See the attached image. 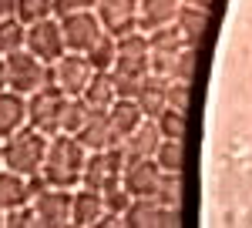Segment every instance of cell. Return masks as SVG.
<instances>
[{
  "instance_id": "obj_1",
  "label": "cell",
  "mask_w": 252,
  "mask_h": 228,
  "mask_svg": "<svg viewBox=\"0 0 252 228\" xmlns=\"http://www.w3.org/2000/svg\"><path fill=\"white\" fill-rule=\"evenodd\" d=\"M84 165H88V148L78 141V134H51L44 165H40V178H44V185L78 188L84 178Z\"/></svg>"
},
{
  "instance_id": "obj_2",
  "label": "cell",
  "mask_w": 252,
  "mask_h": 228,
  "mask_svg": "<svg viewBox=\"0 0 252 228\" xmlns=\"http://www.w3.org/2000/svg\"><path fill=\"white\" fill-rule=\"evenodd\" d=\"M115 77V91L118 97H135L141 77L152 74V51H148V34L131 30L125 37H118V57L115 67L108 71Z\"/></svg>"
},
{
  "instance_id": "obj_3",
  "label": "cell",
  "mask_w": 252,
  "mask_h": 228,
  "mask_svg": "<svg viewBox=\"0 0 252 228\" xmlns=\"http://www.w3.org/2000/svg\"><path fill=\"white\" fill-rule=\"evenodd\" d=\"M47 134L24 124L10 138H3V168L20 171L27 178L40 174V165H44V154H47Z\"/></svg>"
},
{
  "instance_id": "obj_4",
  "label": "cell",
  "mask_w": 252,
  "mask_h": 228,
  "mask_svg": "<svg viewBox=\"0 0 252 228\" xmlns=\"http://www.w3.org/2000/svg\"><path fill=\"white\" fill-rule=\"evenodd\" d=\"M7 60V87L17 91V94H34L44 84H51V64L40 60L37 54H31L27 47H20L14 54L3 57Z\"/></svg>"
},
{
  "instance_id": "obj_5",
  "label": "cell",
  "mask_w": 252,
  "mask_h": 228,
  "mask_svg": "<svg viewBox=\"0 0 252 228\" xmlns=\"http://www.w3.org/2000/svg\"><path fill=\"white\" fill-rule=\"evenodd\" d=\"M64 104H67V94L54 87V84H44L40 91L27 94V124L44 131L47 138L51 134H61V114H64Z\"/></svg>"
},
{
  "instance_id": "obj_6",
  "label": "cell",
  "mask_w": 252,
  "mask_h": 228,
  "mask_svg": "<svg viewBox=\"0 0 252 228\" xmlns=\"http://www.w3.org/2000/svg\"><path fill=\"white\" fill-rule=\"evenodd\" d=\"M121 174H125V154H121V148L88 151V165H84L81 185L104 195V191L115 188V185H121Z\"/></svg>"
},
{
  "instance_id": "obj_7",
  "label": "cell",
  "mask_w": 252,
  "mask_h": 228,
  "mask_svg": "<svg viewBox=\"0 0 252 228\" xmlns=\"http://www.w3.org/2000/svg\"><path fill=\"white\" fill-rule=\"evenodd\" d=\"M94 74L91 60L78 51H64V54L51 64V84L61 87L67 97H81V91L88 87V81Z\"/></svg>"
},
{
  "instance_id": "obj_8",
  "label": "cell",
  "mask_w": 252,
  "mask_h": 228,
  "mask_svg": "<svg viewBox=\"0 0 252 228\" xmlns=\"http://www.w3.org/2000/svg\"><path fill=\"white\" fill-rule=\"evenodd\" d=\"M71 198L74 188H58V185H44L34 195V215L40 228H64L71 225Z\"/></svg>"
},
{
  "instance_id": "obj_9",
  "label": "cell",
  "mask_w": 252,
  "mask_h": 228,
  "mask_svg": "<svg viewBox=\"0 0 252 228\" xmlns=\"http://www.w3.org/2000/svg\"><path fill=\"white\" fill-rule=\"evenodd\" d=\"M121 225L125 228H175V225H182V208L161 205L155 198H135L131 208L125 211Z\"/></svg>"
},
{
  "instance_id": "obj_10",
  "label": "cell",
  "mask_w": 252,
  "mask_h": 228,
  "mask_svg": "<svg viewBox=\"0 0 252 228\" xmlns=\"http://www.w3.org/2000/svg\"><path fill=\"white\" fill-rule=\"evenodd\" d=\"M58 24H61V34H64V47H67V51H78V54H84V51L104 34V27H101V20H97L94 10L64 14V17H58Z\"/></svg>"
},
{
  "instance_id": "obj_11",
  "label": "cell",
  "mask_w": 252,
  "mask_h": 228,
  "mask_svg": "<svg viewBox=\"0 0 252 228\" xmlns=\"http://www.w3.org/2000/svg\"><path fill=\"white\" fill-rule=\"evenodd\" d=\"M24 47H27L31 54H37L40 60L54 64V60L67 51V47H64V34H61L58 17H47V20L31 24V27H27V34H24Z\"/></svg>"
},
{
  "instance_id": "obj_12",
  "label": "cell",
  "mask_w": 252,
  "mask_h": 228,
  "mask_svg": "<svg viewBox=\"0 0 252 228\" xmlns=\"http://www.w3.org/2000/svg\"><path fill=\"white\" fill-rule=\"evenodd\" d=\"M165 181V171L158 168L155 158H138V161H125V174L121 185L131 191L135 198H158Z\"/></svg>"
},
{
  "instance_id": "obj_13",
  "label": "cell",
  "mask_w": 252,
  "mask_h": 228,
  "mask_svg": "<svg viewBox=\"0 0 252 228\" xmlns=\"http://www.w3.org/2000/svg\"><path fill=\"white\" fill-rule=\"evenodd\" d=\"M40 188H44V178H40V174L27 178V174H20V171L0 168V211L31 205Z\"/></svg>"
},
{
  "instance_id": "obj_14",
  "label": "cell",
  "mask_w": 252,
  "mask_h": 228,
  "mask_svg": "<svg viewBox=\"0 0 252 228\" xmlns=\"http://www.w3.org/2000/svg\"><path fill=\"white\" fill-rule=\"evenodd\" d=\"M94 14L101 20V27L115 37L138 30V0H97Z\"/></svg>"
},
{
  "instance_id": "obj_15",
  "label": "cell",
  "mask_w": 252,
  "mask_h": 228,
  "mask_svg": "<svg viewBox=\"0 0 252 228\" xmlns=\"http://www.w3.org/2000/svg\"><path fill=\"white\" fill-rule=\"evenodd\" d=\"M182 0H138V30L155 34L161 27H172L178 20Z\"/></svg>"
},
{
  "instance_id": "obj_16",
  "label": "cell",
  "mask_w": 252,
  "mask_h": 228,
  "mask_svg": "<svg viewBox=\"0 0 252 228\" xmlns=\"http://www.w3.org/2000/svg\"><path fill=\"white\" fill-rule=\"evenodd\" d=\"M168 84H172V77L155 74V71L141 77V84H138V91H135V101L141 104L145 117H158L168 108Z\"/></svg>"
},
{
  "instance_id": "obj_17",
  "label": "cell",
  "mask_w": 252,
  "mask_h": 228,
  "mask_svg": "<svg viewBox=\"0 0 252 228\" xmlns=\"http://www.w3.org/2000/svg\"><path fill=\"white\" fill-rule=\"evenodd\" d=\"M104 218V198L101 191H91L78 185L74 188V198H71V225L78 228H97Z\"/></svg>"
},
{
  "instance_id": "obj_18",
  "label": "cell",
  "mask_w": 252,
  "mask_h": 228,
  "mask_svg": "<svg viewBox=\"0 0 252 228\" xmlns=\"http://www.w3.org/2000/svg\"><path fill=\"white\" fill-rule=\"evenodd\" d=\"M78 141L88 148V151H104V148H118L121 144V138H118L115 124H111V117L108 111H97L88 117V124L78 131Z\"/></svg>"
},
{
  "instance_id": "obj_19",
  "label": "cell",
  "mask_w": 252,
  "mask_h": 228,
  "mask_svg": "<svg viewBox=\"0 0 252 228\" xmlns=\"http://www.w3.org/2000/svg\"><path fill=\"white\" fill-rule=\"evenodd\" d=\"M158 141H161V131H158L155 117H148V121L138 124L118 148H121V154H125V161H138V158H155Z\"/></svg>"
},
{
  "instance_id": "obj_20",
  "label": "cell",
  "mask_w": 252,
  "mask_h": 228,
  "mask_svg": "<svg viewBox=\"0 0 252 228\" xmlns=\"http://www.w3.org/2000/svg\"><path fill=\"white\" fill-rule=\"evenodd\" d=\"M81 101L91 108V111H111V104L118 101V91H115V77L108 74V71H94L91 81H88V87L81 91Z\"/></svg>"
},
{
  "instance_id": "obj_21",
  "label": "cell",
  "mask_w": 252,
  "mask_h": 228,
  "mask_svg": "<svg viewBox=\"0 0 252 228\" xmlns=\"http://www.w3.org/2000/svg\"><path fill=\"white\" fill-rule=\"evenodd\" d=\"M24 124H27V97L3 87L0 91V138H10Z\"/></svg>"
},
{
  "instance_id": "obj_22",
  "label": "cell",
  "mask_w": 252,
  "mask_h": 228,
  "mask_svg": "<svg viewBox=\"0 0 252 228\" xmlns=\"http://www.w3.org/2000/svg\"><path fill=\"white\" fill-rule=\"evenodd\" d=\"M108 117H111V124H115V131H118L121 141L135 131L138 124H145V121H148L145 111H141V104H138L135 97H118L115 104H111V111H108Z\"/></svg>"
},
{
  "instance_id": "obj_23",
  "label": "cell",
  "mask_w": 252,
  "mask_h": 228,
  "mask_svg": "<svg viewBox=\"0 0 252 228\" xmlns=\"http://www.w3.org/2000/svg\"><path fill=\"white\" fill-rule=\"evenodd\" d=\"M175 27H178V34L185 37V44H195V47H198L202 34L209 30V10L182 7V10H178V20H175Z\"/></svg>"
},
{
  "instance_id": "obj_24",
  "label": "cell",
  "mask_w": 252,
  "mask_h": 228,
  "mask_svg": "<svg viewBox=\"0 0 252 228\" xmlns=\"http://www.w3.org/2000/svg\"><path fill=\"white\" fill-rule=\"evenodd\" d=\"M84 57L91 60V67H94V71H111V67H115V57H118V37L104 30V34H101V37L84 51Z\"/></svg>"
},
{
  "instance_id": "obj_25",
  "label": "cell",
  "mask_w": 252,
  "mask_h": 228,
  "mask_svg": "<svg viewBox=\"0 0 252 228\" xmlns=\"http://www.w3.org/2000/svg\"><path fill=\"white\" fill-rule=\"evenodd\" d=\"M155 161L161 171H182L185 168V141L182 138H161L155 148Z\"/></svg>"
},
{
  "instance_id": "obj_26",
  "label": "cell",
  "mask_w": 252,
  "mask_h": 228,
  "mask_svg": "<svg viewBox=\"0 0 252 228\" xmlns=\"http://www.w3.org/2000/svg\"><path fill=\"white\" fill-rule=\"evenodd\" d=\"M91 108L81 101V97H67V104H64V114H61V131L64 134H78L84 124H88V117H91Z\"/></svg>"
},
{
  "instance_id": "obj_27",
  "label": "cell",
  "mask_w": 252,
  "mask_h": 228,
  "mask_svg": "<svg viewBox=\"0 0 252 228\" xmlns=\"http://www.w3.org/2000/svg\"><path fill=\"white\" fill-rule=\"evenodd\" d=\"M185 114L189 111H178V108H172V104L158 114L155 124H158V131H161V138H182V141H185V128H189Z\"/></svg>"
},
{
  "instance_id": "obj_28",
  "label": "cell",
  "mask_w": 252,
  "mask_h": 228,
  "mask_svg": "<svg viewBox=\"0 0 252 228\" xmlns=\"http://www.w3.org/2000/svg\"><path fill=\"white\" fill-rule=\"evenodd\" d=\"M24 34H27V27H24L17 17L0 20V57L20 51V47H24Z\"/></svg>"
},
{
  "instance_id": "obj_29",
  "label": "cell",
  "mask_w": 252,
  "mask_h": 228,
  "mask_svg": "<svg viewBox=\"0 0 252 228\" xmlns=\"http://www.w3.org/2000/svg\"><path fill=\"white\" fill-rule=\"evenodd\" d=\"M54 17V0H17V20L24 27Z\"/></svg>"
},
{
  "instance_id": "obj_30",
  "label": "cell",
  "mask_w": 252,
  "mask_h": 228,
  "mask_svg": "<svg viewBox=\"0 0 252 228\" xmlns=\"http://www.w3.org/2000/svg\"><path fill=\"white\" fill-rule=\"evenodd\" d=\"M101 198H104V211H115L121 218H125V211L131 208V201H135V195L125 188V185H115L111 191H104Z\"/></svg>"
},
{
  "instance_id": "obj_31",
  "label": "cell",
  "mask_w": 252,
  "mask_h": 228,
  "mask_svg": "<svg viewBox=\"0 0 252 228\" xmlns=\"http://www.w3.org/2000/svg\"><path fill=\"white\" fill-rule=\"evenodd\" d=\"M34 225H37L34 205H20V208L3 211V228H34Z\"/></svg>"
},
{
  "instance_id": "obj_32",
  "label": "cell",
  "mask_w": 252,
  "mask_h": 228,
  "mask_svg": "<svg viewBox=\"0 0 252 228\" xmlns=\"http://www.w3.org/2000/svg\"><path fill=\"white\" fill-rule=\"evenodd\" d=\"M189 97H192V81L172 77V84H168V104L178 108V111H189Z\"/></svg>"
},
{
  "instance_id": "obj_33",
  "label": "cell",
  "mask_w": 252,
  "mask_h": 228,
  "mask_svg": "<svg viewBox=\"0 0 252 228\" xmlns=\"http://www.w3.org/2000/svg\"><path fill=\"white\" fill-rule=\"evenodd\" d=\"M97 0H54V17L74 14V10H94Z\"/></svg>"
},
{
  "instance_id": "obj_34",
  "label": "cell",
  "mask_w": 252,
  "mask_h": 228,
  "mask_svg": "<svg viewBox=\"0 0 252 228\" xmlns=\"http://www.w3.org/2000/svg\"><path fill=\"white\" fill-rule=\"evenodd\" d=\"M17 17V0H0V20Z\"/></svg>"
},
{
  "instance_id": "obj_35",
  "label": "cell",
  "mask_w": 252,
  "mask_h": 228,
  "mask_svg": "<svg viewBox=\"0 0 252 228\" xmlns=\"http://www.w3.org/2000/svg\"><path fill=\"white\" fill-rule=\"evenodd\" d=\"M182 7H195V10H209L212 14L215 0H182Z\"/></svg>"
},
{
  "instance_id": "obj_36",
  "label": "cell",
  "mask_w": 252,
  "mask_h": 228,
  "mask_svg": "<svg viewBox=\"0 0 252 228\" xmlns=\"http://www.w3.org/2000/svg\"><path fill=\"white\" fill-rule=\"evenodd\" d=\"M3 87H7V60L0 57V91H3Z\"/></svg>"
},
{
  "instance_id": "obj_37",
  "label": "cell",
  "mask_w": 252,
  "mask_h": 228,
  "mask_svg": "<svg viewBox=\"0 0 252 228\" xmlns=\"http://www.w3.org/2000/svg\"><path fill=\"white\" fill-rule=\"evenodd\" d=\"M0 168H3V138H0Z\"/></svg>"
},
{
  "instance_id": "obj_38",
  "label": "cell",
  "mask_w": 252,
  "mask_h": 228,
  "mask_svg": "<svg viewBox=\"0 0 252 228\" xmlns=\"http://www.w3.org/2000/svg\"><path fill=\"white\" fill-rule=\"evenodd\" d=\"M0 228H3V211H0Z\"/></svg>"
}]
</instances>
